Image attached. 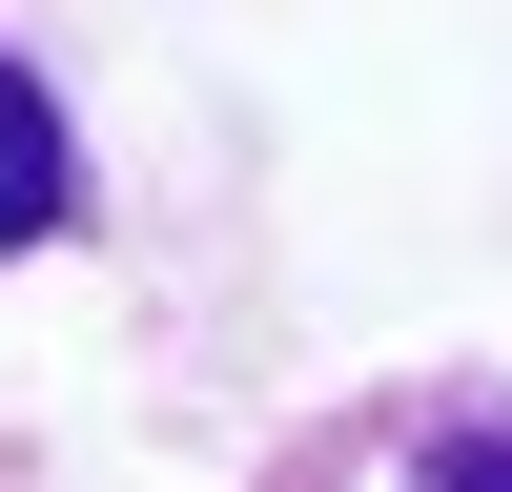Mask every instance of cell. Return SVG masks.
Wrapping results in <instances>:
<instances>
[{
	"instance_id": "6da1fadb",
	"label": "cell",
	"mask_w": 512,
	"mask_h": 492,
	"mask_svg": "<svg viewBox=\"0 0 512 492\" xmlns=\"http://www.w3.org/2000/svg\"><path fill=\"white\" fill-rule=\"evenodd\" d=\"M267 492H512V410L492 390H390V410H328L287 431Z\"/></svg>"
},
{
	"instance_id": "7a4b0ae2",
	"label": "cell",
	"mask_w": 512,
	"mask_h": 492,
	"mask_svg": "<svg viewBox=\"0 0 512 492\" xmlns=\"http://www.w3.org/2000/svg\"><path fill=\"white\" fill-rule=\"evenodd\" d=\"M62 226H82V144H62V103H41V62L0 41V267L62 246Z\"/></svg>"
}]
</instances>
